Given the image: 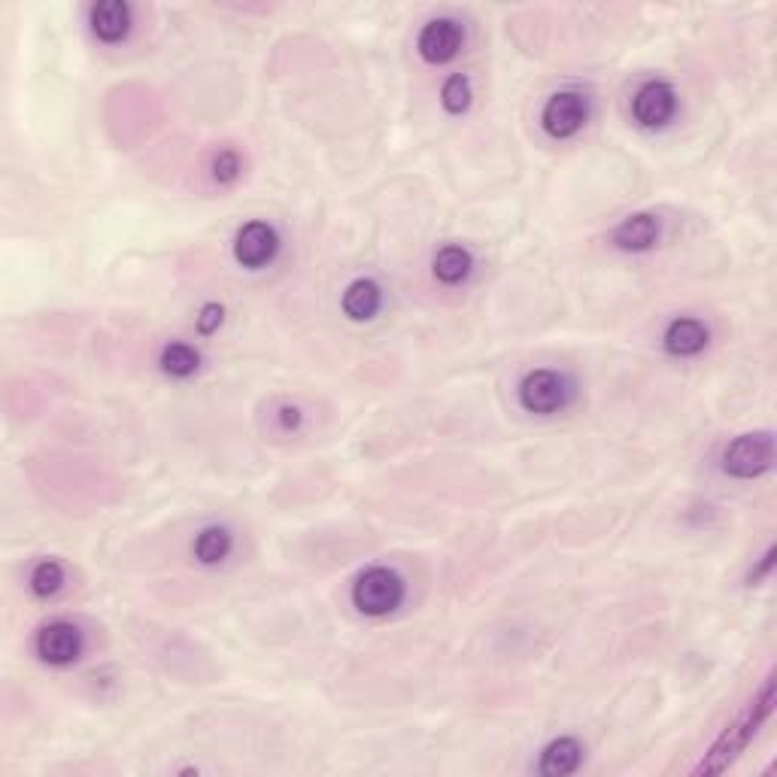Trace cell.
Wrapping results in <instances>:
<instances>
[{
	"label": "cell",
	"mask_w": 777,
	"mask_h": 777,
	"mask_svg": "<svg viewBox=\"0 0 777 777\" xmlns=\"http://www.w3.org/2000/svg\"><path fill=\"white\" fill-rule=\"evenodd\" d=\"M772 707H775V680L765 677L763 690L756 692L753 702L735 717L732 726H726V732L719 735L717 741H714V748L707 750V756L699 763L695 775H702V772H723L741 750L748 748L750 738L760 732V726H763L765 719L772 717Z\"/></svg>",
	"instance_id": "cell-1"
},
{
	"label": "cell",
	"mask_w": 777,
	"mask_h": 777,
	"mask_svg": "<svg viewBox=\"0 0 777 777\" xmlns=\"http://www.w3.org/2000/svg\"><path fill=\"white\" fill-rule=\"evenodd\" d=\"M350 599L362 616H389L404 602V580L392 568L374 565L355 577Z\"/></svg>",
	"instance_id": "cell-2"
},
{
	"label": "cell",
	"mask_w": 777,
	"mask_h": 777,
	"mask_svg": "<svg viewBox=\"0 0 777 777\" xmlns=\"http://www.w3.org/2000/svg\"><path fill=\"white\" fill-rule=\"evenodd\" d=\"M775 465V435L748 431L723 450V471L735 480H756Z\"/></svg>",
	"instance_id": "cell-3"
},
{
	"label": "cell",
	"mask_w": 777,
	"mask_h": 777,
	"mask_svg": "<svg viewBox=\"0 0 777 777\" xmlns=\"http://www.w3.org/2000/svg\"><path fill=\"white\" fill-rule=\"evenodd\" d=\"M516 396H519V408L523 411L547 416V413L562 411L568 404L572 389H568V380L559 371H553V367H535V371H528L526 377H523Z\"/></svg>",
	"instance_id": "cell-4"
},
{
	"label": "cell",
	"mask_w": 777,
	"mask_h": 777,
	"mask_svg": "<svg viewBox=\"0 0 777 777\" xmlns=\"http://www.w3.org/2000/svg\"><path fill=\"white\" fill-rule=\"evenodd\" d=\"M589 103L580 91L574 88H562L556 95H550L541 110L543 131L550 134L553 140H568L574 134L587 125Z\"/></svg>",
	"instance_id": "cell-5"
},
{
	"label": "cell",
	"mask_w": 777,
	"mask_h": 777,
	"mask_svg": "<svg viewBox=\"0 0 777 777\" xmlns=\"http://www.w3.org/2000/svg\"><path fill=\"white\" fill-rule=\"evenodd\" d=\"M34 650H37V656L46 665H55V668L74 665L83 656V631L76 629L74 623H67V619H52V623H46L43 629L37 631Z\"/></svg>",
	"instance_id": "cell-6"
},
{
	"label": "cell",
	"mask_w": 777,
	"mask_h": 777,
	"mask_svg": "<svg viewBox=\"0 0 777 777\" xmlns=\"http://www.w3.org/2000/svg\"><path fill=\"white\" fill-rule=\"evenodd\" d=\"M279 252V235L271 222L252 220L247 222L235 237V262L240 267L259 271L264 264H271Z\"/></svg>",
	"instance_id": "cell-7"
},
{
	"label": "cell",
	"mask_w": 777,
	"mask_h": 777,
	"mask_svg": "<svg viewBox=\"0 0 777 777\" xmlns=\"http://www.w3.org/2000/svg\"><path fill=\"white\" fill-rule=\"evenodd\" d=\"M677 110V95L675 88L662 79H650L644 86L635 91L631 98V116L638 125L644 128H662L668 118L675 116Z\"/></svg>",
	"instance_id": "cell-8"
},
{
	"label": "cell",
	"mask_w": 777,
	"mask_h": 777,
	"mask_svg": "<svg viewBox=\"0 0 777 777\" xmlns=\"http://www.w3.org/2000/svg\"><path fill=\"white\" fill-rule=\"evenodd\" d=\"M462 28L453 18H431L426 28L419 30V40H416V52L419 59L428 64H447L459 55L462 49Z\"/></svg>",
	"instance_id": "cell-9"
},
{
	"label": "cell",
	"mask_w": 777,
	"mask_h": 777,
	"mask_svg": "<svg viewBox=\"0 0 777 777\" xmlns=\"http://www.w3.org/2000/svg\"><path fill=\"white\" fill-rule=\"evenodd\" d=\"M662 225L653 213H631L611 231V243L623 252H647L660 243Z\"/></svg>",
	"instance_id": "cell-10"
},
{
	"label": "cell",
	"mask_w": 777,
	"mask_h": 777,
	"mask_svg": "<svg viewBox=\"0 0 777 777\" xmlns=\"http://www.w3.org/2000/svg\"><path fill=\"white\" fill-rule=\"evenodd\" d=\"M707 340H711V331H707V325H704L702 319H695V316H677V319H672L668 328H665L662 347H665L668 355H675V359H690V355H699V352L707 347Z\"/></svg>",
	"instance_id": "cell-11"
},
{
	"label": "cell",
	"mask_w": 777,
	"mask_h": 777,
	"mask_svg": "<svg viewBox=\"0 0 777 777\" xmlns=\"http://www.w3.org/2000/svg\"><path fill=\"white\" fill-rule=\"evenodd\" d=\"M91 34L103 43H118L131 30V7L125 0H101L88 15Z\"/></svg>",
	"instance_id": "cell-12"
},
{
	"label": "cell",
	"mask_w": 777,
	"mask_h": 777,
	"mask_svg": "<svg viewBox=\"0 0 777 777\" xmlns=\"http://www.w3.org/2000/svg\"><path fill=\"white\" fill-rule=\"evenodd\" d=\"M584 763V744L572 738V735H562V738H553L541 753V763H538V772L547 777H565L574 775L577 768Z\"/></svg>",
	"instance_id": "cell-13"
},
{
	"label": "cell",
	"mask_w": 777,
	"mask_h": 777,
	"mask_svg": "<svg viewBox=\"0 0 777 777\" xmlns=\"http://www.w3.org/2000/svg\"><path fill=\"white\" fill-rule=\"evenodd\" d=\"M340 308L343 313L355 319V323H365V319H374L383 308V289L374 283V279H352L347 286V292L340 298Z\"/></svg>",
	"instance_id": "cell-14"
},
{
	"label": "cell",
	"mask_w": 777,
	"mask_h": 777,
	"mask_svg": "<svg viewBox=\"0 0 777 777\" xmlns=\"http://www.w3.org/2000/svg\"><path fill=\"white\" fill-rule=\"evenodd\" d=\"M231 547H235V538L231 531L225 526H206L195 535V543H191V553L201 565H220L225 559L231 556Z\"/></svg>",
	"instance_id": "cell-15"
},
{
	"label": "cell",
	"mask_w": 777,
	"mask_h": 777,
	"mask_svg": "<svg viewBox=\"0 0 777 777\" xmlns=\"http://www.w3.org/2000/svg\"><path fill=\"white\" fill-rule=\"evenodd\" d=\"M159 367H162L167 377H174V380H186L191 374H198L201 352L195 350L191 343H186V340H171V343H164L162 352H159Z\"/></svg>",
	"instance_id": "cell-16"
},
{
	"label": "cell",
	"mask_w": 777,
	"mask_h": 777,
	"mask_svg": "<svg viewBox=\"0 0 777 777\" xmlns=\"http://www.w3.org/2000/svg\"><path fill=\"white\" fill-rule=\"evenodd\" d=\"M471 267H474V259H471V252L465 250V247H459V243L440 247L438 255H435V264H431L435 277H438V283H443V286H459L462 279H468Z\"/></svg>",
	"instance_id": "cell-17"
},
{
	"label": "cell",
	"mask_w": 777,
	"mask_h": 777,
	"mask_svg": "<svg viewBox=\"0 0 777 777\" xmlns=\"http://www.w3.org/2000/svg\"><path fill=\"white\" fill-rule=\"evenodd\" d=\"M28 587L37 599H52V596H59L61 587H64V568H61V562H55V559L37 562L28 577Z\"/></svg>",
	"instance_id": "cell-18"
},
{
	"label": "cell",
	"mask_w": 777,
	"mask_h": 777,
	"mask_svg": "<svg viewBox=\"0 0 777 777\" xmlns=\"http://www.w3.org/2000/svg\"><path fill=\"white\" fill-rule=\"evenodd\" d=\"M440 103H443V110H447V113H453V116L465 113V110L471 106L468 76H462V74L450 76V79L443 83V88H440Z\"/></svg>",
	"instance_id": "cell-19"
},
{
	"label": "cell",
	"mask_w": 777,
	"mask_h": 777,
	"mask_svg": "<svg viewBox=\"0 0 777 777\" xmlns=\"http://www.w3.org/2000/svg\"><path fill=\"white\" fill-rule=\"evenodd\" d=\"M210 171H213V179L220 186H231V183H237V176L243 174V162H240V155H237L235 149H222L220 155L213 159V164H210Z\"/></svg>",
	"instance_id": "cell-20"
},
{
	"label": "cell",
	"mask_w": 777,
	"mask_h": 777,
	"mask_svg": "<svg viewBox=\"0 0 777 777\" xmlns=\"http://www.w3.org/2000/svg\"><path fill=\"white\" fill-rule=\"evenodd\" d=\"M222 319H225V308H222V304H216V301H210V304H204V308H201V313H198L195 325H198V331H201V335H213V331H220Z\"/></svg>",
	"instance_id": "cell-21"
},
{
	"label": "cell",
	"mask_w": 777,
	"mask_h": 777,
	"mask_svg": "<svg viewBox=\"0 0 777 777\" xmlns=\"http://www.w3.org/2000/svg\"><path fill=\"white\" fill-rule=\"evenodd\" d=\"M772 565H775V550H768V553H765L763 562H760V565L753 568V574H750V580H753V584H760L763 577H768V572H772Z\"/></svg>",
	"instance_id": "cell-22"
},
{
	"label": "cell",
	"mask_w": 777,
	"mask_h": 777,
	"mask_svg": "<svg viewBox=\"0 0 777 777\" xmlns=\"http://www.w3.org/2000/svg\"><path fill=\"white\" fill-rule=\"evenodd\" d=\"M279 423H283L286 431H289V428H298L301 426V411H298V408H283V411H279Z\"/></svg>",
	"instance_id": "cell-23"
}]
</instances>
